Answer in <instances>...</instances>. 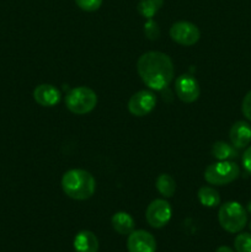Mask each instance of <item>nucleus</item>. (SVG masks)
I'll return each mask as SVG.
<instances>
[{
    "label": "nucleus",
    "mask_w": 251,
    "mask_h": 252,
    "mask_svg": "<svg viewBox=\"0 0 251 252\" xmlns=\"http://www.w3.org/2000/svg\"><path fill=\"white\" fill-rule=\"evenodd\" d=\"M137 71L149 89L161 91L174 80L175 68L171 58L162 52L152 51L142 54L137 62Z\"/></svg>",
    "instance_id": "nucleus-1"
},
{
    "label": "nucleus",
    "mask_w": 251,
    "mask_h": 252,
    "mask_svg": "<svg viewBox=\"0 0 251 252\" xmlns=\"http://www.w3.org/2000/svg\"><path fill=\"white\" fill-rule=\"evenodd\" d=\"M64 193L75 201H85L94 196L96 181L93 175L83 169H71L62 177Z\"/></svg>",
    "instance_id": "nucleus-2"
},
{
    "label": "nucleus",
    "mask_w": 251,
    "mask_h": 252,
    "mask_svg": "<svg viewBox=\"0 0 251 252\" xmlns=\"http://www.w3.org/2000/svg\"><path fill=\"white\" fill-rule=\"evenodd\" d=\"M218 220L224 230L238 234L248 224V212L239 202H225L219 208Z\"/></svg>",
    "instance_id": "nucleus-3"
},
{
    "label": "nucleus",
    "mask_w": 251,
    "mask_h": 252,
    "mask_svg": "<svg viewBox=\"0 0 251 252\" xmlns=\"http://www.w3.org/2000/svg\"><path fill=\"white\" fill-rule=\"evenodd\" d=\"M97 105V95L88 86H78L66 94L65 106L74 115L90 113Z\"/></svg>",
    "instance_id": "nucleus-4"
},
{
    "label": "nucleus",
    "mask_w": 251,
    "mask_h": 252,
    "mask_svg": "<svg viewBox=\"0 0 251 252\" xmlns=\"http://www.w3.org/2000/svg\"><path fill=\"white\" fill-rule=\"evenodd\" d=\"M203 176L209 185L225 186L240 176V167L236 162L230 160H223V161L218 160L206 167Z\"/></svg>",
    "instance_id": "nucleus-5"
},
{
    "label": "nucleus",
    "mask_w": 251,
    "mask_h": 252,
    "mask_svg": "<svg viewBox=\"0 0 251 252\" xmlns=\"http://www.w3.org/2000/svg\"><path fill=\"white\" fill-rule=\"evenodd\" d=\"M172 217L171 206L165 199H154L150 202L145 211L147 223L154 229H161L170 221Z\"/></svg>",
    "instance_id": "nucleus-6"
},
{
    "label": "nucleus",
    "mask_w": 251,
    "mask_h": 252,
    "mask_svg": "<svg viewBox=\"0 0 251 252\" xmlns=\"http://www.w3.org/2000/svg\"><path fill=\"white\" fill-rule=\"evenodd\" d=\"M170 37L174 42L181 46L189 47L199 41L201 32L198 27L188 21H177L170 29Z\"/></svg>",
    "instance_id": "nucleus-7"
},
{
    "label": "nucleus",
    "mask_w": 251,
    "mask_h": 252,
    "mask_svg": "<svg viewBox=\"0 0 251 252\" xmlns=\"http://www.w3.org/2000/svg\"><path fill=\"white\" fill-rule=\"evenodd\" d=\"M157 105V97L150 90H140L133 94L128 101V111L135 117L149 115Z\"/></svg>",
    "instance_id": "nucleus-8"
},
{
    "label": "nucleus",
    "mask_w": 251,
    "mask_h": 252,
    "mask_svg": "<svg viewBox=\"0 0 251 252\" xmlns=\"http://www.w3.org/2000/svg\"><path fill=\"white\" fill-rule=\"evenodd\" d=\"M175 93L185 103H192L199 97L201 89L198 81L189 74H182L175 80Z\"/></svg>",
    "instance_id": "nucleus-9"
},
{
    "label": "nucleus",
    "mask_w": 251,
    "mask_h": 252,
    "mask_svg": "<svg viewBox=\"0 0 251 252\" xmlns=\"http://www.w3.org/2000/svg\"><path fill=\"white\" fill-rule=\"evenodd\" d=\"M128 252H155L157 240L147 230H133L127 239Z\"/></svg>",
    "instance_id": "nucleus-10"
},
{
    "label": "nucleus",
    "mask_w": 251,
    "mask_h": 252,
    "mask_svg": "<svg viewBox=\"0 0 251 252\" xmlns=\"http://www.w3.org/2000/svg\"><path fill=\"white\" fill-rule=\"evenodd\" d=\"M33 98L42 107H53L61 101V91L51 84H41L34 88Z\"/></svg>",
    "instance_id": "nucleus-11"
},
{
    "label": "nucleus",
    "mask_w": 251,
    "mask_h": 252,
    "mask_svg": "<svg viewBox=\"0 0 251 252\" xmlns=\"http://www.w3.org/2000/svg\"><path fill=\"white\" fill-rule=\"evenodd\" d=\"M229 138L236 149H244L251 143V126L245 121H238L231 126Z\"/></svg>",
    "instance_id": "nucleus-12"
},
{
    "label": "nucleus",
    "mask_w": 251,
    "mask_h": 252,
    "mask_svg": "<svg viewBox=\"0 0 251 252\" xmlns=\"http://www.w3.org/2000/svg\"><path fill=\"white\" fill-rule=\"evenodd\" d=\"M73 246L75 252H97L98 239L93 231L81 230L74 238Z\"/></svg>",
    "instance_id": "nucleus-13"
},
{
    "label": "nucleus",
    "mask_w": 251,
    "mask_h": 252,
    "mask_svg": "<svg viewBox=\"0 0 251 252\" xmlns=\"http://www.w3.org/2000/svg\"><path fill=\"white\" fill-rule=\"evenodd\" d=\"M111 224H112L113 230L120 235H129L135 228L133 217L126 212H117L113 214L111 218Z\"/></svg>",
    "instance_id": "nucleus-14"
},
{
    "label": "nucleus",
    "mask_w": 251,
    "mask_h": 252,
    "mask_svg": "<svg viewBox=\"0 0 251 252\" xmlns=\"http://www.w3.org/2000/svg\"><path fill=\"white\" fill-rule=\"evenodd\" d=\"M212 155L219 161L223 160H231L238 158V149L233 144L226 142H216L212 145Z\"/></svg>",
    "instance_id": "nucleus-15"
},
{
    "label": "nucleus",
    "mask_w": 251,
    "mask_h": 252,
    "mask_svg": "<svg viewBox=\"0 0 251 252\" xmlns=\"http://www.w3.org/2000/svg\"><path fill=\"white\" fill-rule=\"evenodd\" d=\"M198 201L202 206L208 207V208H214V207L220 204V196H219L218 191L214 189L211 186H203L198 189Z\"/></svg>",
    "instance_id": "nucleus-16"
},
{
    "label": "nucleus",
    "mask_w": 251,
    "mask_h": 252,
    "mask_svg": "<svg viewBox=\"0 0 251 252\" xmlns=\"http://www.w3.org/2000/svg\"><path fill=\"white\" fill-rule=\"evenodd\" d=\"M155 187L161 196L169 198V197L174 196L175 191H176V182H175L174 177L170 176L169 174H160L155 181Z\"/></svg>",
    "instance_id": "nucleus-17"
},
{
    "label": "nucleus",
    "mask_w": 251,
    "mask_h": 252,
    "mask_svg": "<svg viewBox=\"0 0 251 252\" xmlns=\"http://www.w3.org/2000/svg\"><path fill=\"white\" fill-rule=\"evenodd\" d=\"M164 0H140L138 2L137 10L145 19H153L157 12L161 9Z\"/></svg>",
    "instance_id": "nucleus-18"
},
{
    "label": "nucleus",
    "mask_w": 251,
    "mask_h": 252,
    "mask_svg": "<svg viewBox=\"0 0 251 252\" xmlns=\"http://www.w3.org/2000/svg\"><path fill=\"white\" fill-rule=\"evenodd\" d=\"M235 252H251V234L240 233L234 240Z\"/></svg>",
    "instance_id": "nucleus-19"
},
{
    "label": "nucleus",
    "mask_w": 251,
    "mask_h": 252,
    "mask_svg": "<svg viewBox=\"0 0 251 252\" xmlns=\"http://www.w3.org/2000/svg\"><path fill=\"white\" fill-rule=\"evenodd\" d=\"M75 4L86 12L96 11L102 5V0H75Z\"/></svg>",
    "instance_id": "nucleus-20"
},
{
    "label": "nucleus",
    "mask_w": 251,
    "mask_h": 252,
    "mask_svg": "<svg viewBox=\"0 0 251 252\" xmlns=\"http://www.w3.org/2000/svg\"><path fill=\"white\" fill-rule=\"evenodd\" d=\"M144 33L149 39H157L160 36V29L153 19H148L144 25Z\"/></svg>",
    "instance_id": "nucleus-21"
},
{
    "label": "nucleus",
    "mask_w": 251,
    "mask_h": 252,
    "mask_svg": "<svg viewBox=\"0 0 251 252\" xmlns=\"http://www.w3.org/2000/svg\"><path fill=\"white\" fill-rule=\"evenodd\" d=\"M241 112L244 117L251 122V90L244 96L243 103H241Z\"/></svg>",
    "instance_id": "nucleus-22"
},
{
    "label": "nucleus",
    "mask_w": 251,
    "mask_h": 252,
    "mask_svg": "<svg viewBox=\"0 0 251 252\" xmlns=\"http://www.w3.org/2000/svg\"><path fill=\"white\" fill-rule=\"evenodd\" d=\"M243 165L244 169L246 170V172L251 175V145L245 150L243 155Z\"/></svg>",
    "instance_id": "nucleus-23"
},
{
    "label": "nucleus",
    "mask_w": 251,
    "mask_h": 252,
    "mask_svg": "<svg viewBox=\"0 0 251 252\" xmlns=\"http://www.w3.org/2000/svg\"><path fill=\"white\" fill-rule=\"evenodd\" d=\"M216 252H235L233 250V249H230L229 246H219L218 249H217Z\"/></svg>",
    "instance_id": "nucleus-24"
},
{
    "label": "nucleus",
    "mask_w": 251,
    "mask_h": 252,
    "mask_svg": "<svg viewBox=\"0 0 251 252\" xmlns=\"http://www.w3.org/2000/svg\"><path fill=\"white\" fill-rule=\"evenodd\" d=\"M246 212H248V213H250V214H251V201L249 202L248 206H246Z\"/></svg>",
    "instance_id": "nucleus-25"
},
{
    "label": "nucleus",
    "mask_w": 251,
    "mask_h": 252,
    "mask_svg": "<svg viewBox=\"0 0 251 252\" xmlns=\"http://www.w3.org/2000/svg\"><path fill=\"white\" fill-rule=\"evenodd\" d=\"M249 229H250V230H251V221H250V223H249Z\"/></svg>",
    "instance_id": "nucleus-26"
}]
</instances>
